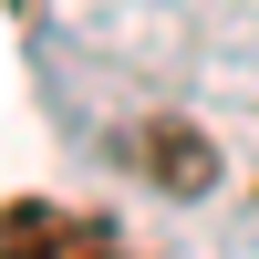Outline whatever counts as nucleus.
I'll return each instance as SVG.
<instances>
[{
  "instance_id": "1",
  "label": "nucleus",
  "mask_w": 259,
  "mask_h": 259,
  "mask_svg": "<svg viewBox=\"0 0 259 259\" xmlns=\"http://www.w3.org/2000/svg\"><path fill=\"white\" fill-rule=\"evenodd\" d=\"M0 259H114V249L73 207H0Z\"/></svg>"
},
{
  "instance_id": "2",
  "label": "nucleus",
  "mask_w": 259,
  "mask_h": 259,
  "mask_svg": "<svg viewBox=\"0 0 259 259\" xmlns=\"http://www.w3.org/2000/svg\"><path fill=\"white\" fill-rule=\"evenodd\" d=\"M135 156H145V177H156V187H207V177H218L197 124H145V135H135Z\"/></svg>"
}]
</instances>
